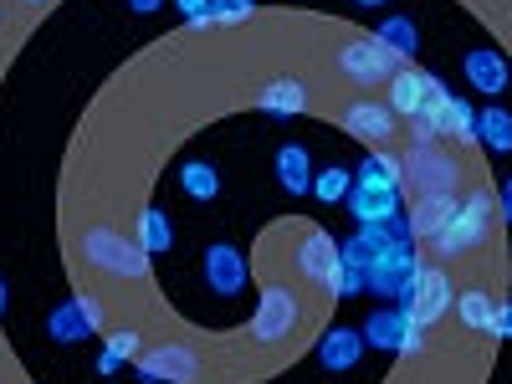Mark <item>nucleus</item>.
<instances>
[{"instance_id":"obj_1","label":"nucleus","mask_w":512,"mask_h":384,"mask_svg":"<svg viewBox=\"0 0 512 384\" xmlns=\"http://www.w3.org/2000/svg\"><path fill=\"white\" fill-rule=\"evenodd\" d=\"M492 221H497V195H492V190L456 195L451 216H446V226H441V236H436L431 246H436L441 256H466V251L487 246V236H492Z\"/></svg>"},{"instance_id":"obj_2","label":"nucleus","mask_w":512,"mask_h":384,"mask_svg":"<svg viewBox=\"0 0 512 384\" xmlns=\"http://www.w3.org/2000/svg\"><path fill=\"white\" fill-rule=\"evenodd\" d=\"M405 185L420 200H456L461 190V164L436 149V139H415L405 149Z\"/></svg>"},{"instance_id":"obj_3","label":"nucleus","mask_w":512,"mask_h":384,"mask_svg":"<svg viewBox=\"0 0 512 384\" xmlns=\"http://www.w3.org/2000/svg\"><path fill=\"white\" fill-rule=\"evenodd\" d=\"M82 256H88L98 272L118 277V282H144L149 277V251L134 236H118L113 226H88V236H82Z\"/></svg>"},{"instance_id":"obj_4","label":"nucleus","mask_w":512,"mask_h":384,"mask_svg":"<svg viewBox=\"0 0 512 384\" xmlns=\"http://www.w3.org/2000/svg\"><path fill=\"white\" fill-rule=\"evenodd\" d=\"M364 344L379 349V354H400V359H415L425 349V328L415 323V313L405 303H390V308H374L364 318Z\"/></svg>"},{"instance_id":"obj_5","label":"nucleus","mask_w":512,"mask_h":384,"mask_svg":"<svg viewBox=\"0 0 512 384\" xmlns=\"http://www.w3.org/2000/svg\"><path fill=\"white\" fill-rule=\"evenodd\" d=\"M297 323H303V303H297V292L272 282V287H262V297H256V313H251L246 333L262 349H272V344H282V338L297 333Z\"/></svg>"},{"instance_id":"obj_6","label":"nucleus","mask_w":512,"mask_h":384,"mask_svg":"<svg viewBox=\"0 0 512 384\" xmlns=\"http://www.w3.org/2000/svg\"><path fill=\"white\" fill-rule=\"evenodd\" d=\"M415 282H420V262H415V241H390V251L369 267V292L384 297V303H405L415 297Z\"/></svg>"},{"instance_id":"obj_7","label":"nucleus","mask_w":512,"mask_h":384,"mask_svg":"<svg viewBox=\"0 0 512 384\" xmlns=\"http://www.w3.org/2000/svg\"><path fill=\"white\" fill-rule=\"evenodd\" d=\"M338 72H344L354 88H379V82H390L400 72V57L390 47H379L374 36H354L338 47Z\"/></svg>"},{"instance_id":"obj_8","label":"nucleus","mask_w":512,"mask_h":384,"mask_svg":"<svg viewBox=\"0 0 512 384\" xmlns=\"http://www.w3.org/2000/svg\"><path fill=\"white\" fill-rule=\"evenodd\" d=\"M93 333H103V303L88 297V292L67 297V303H57L47 313V338L52 344H82V338H93Z\"/></svg>"},{"instance_id":"obj_9","label":"nucleus","mask_w":512,"mask_h":384,"mask_svg":"<svg viewBox=\"0 0 512 384\" xmlns=\"http://www.w3.org/2000/svg\"><path fill=\"white\" fill-rule=\"evenodd\" d=\"M134 374L144 384H195L200 379V359L185 344H159V349L134 359Z\"/></svg>"},{"instance_id":"obj_10","label":"nucleus","mask_w":512,"mask_h":384,"mask_svg":"<svg viewBox=\"0 0 512 384\" xmlns=\"http://www.w3.org/2000/svg\"><path fill=\"white\" fill-rule=\"evenodd\" d=\"M297 272H303L308 282H318L328 297H338V272H344V262H338V241L313 226L303 236V246H297Z\"/></svg>"},{"instance_id":"obj_11","label":"nucleus","mask_w":512,"mask_h":384,"mask_svg":"<svg viewBox=\"0 0 512 384\" xmlns=\"http://www.w3.org/2000/svg\"><path fill=\"white\" fill-rule=\"evenodd\" d=\"M436 93H446L436 72L405 67V72H395V77H390V98H384V103H390V113H395V118H415V113H420L425 103H431Z\"/></svg>"},{"instance_id":"obj_12","label":"nucleus","mask_w":512,"mask_h":384,"mask_svg":"<svg viewBox=\"0 0 512 384\" xmlns=\"http://www.w3.org/2000/svg\"><path fill=\"white\" fill-rule=\"evenodd\" d=\"M205 282H210V292H216V297H241L246 282H251L246 256L236 246H226V241L205 246Z\"/></svg>"},{"instance_id":"obj_13","label":"nucleus","mask_w":512,"mask_h":384,"mask_svg":"<svg viewBox=\"0 0 512 384\" xmlns=\"http://www.w3.org/2000/svg\"><path fill=\"white\" fill-rule=\"evenodd\" d=\"M451 303H456V287H451V277H446L441 267H420V282H415V297H410V313H415V323H420V328L441 323V318L451 313Z\"/></svg>"},{"instance_id":"obj_14","label":"nucleus","mask_w":512,"mask_h":384,"mask_svg":"<svg viewBox=\"0 0 512 384\" xmlns=\"http://www.w3.org/2000/svg\"><path fill=\"white\" fill-rule=\"evenodd\" d=\"M395 113H390V103H379V98H354L349 108H344V128L354 139H364V144H390L395 139Z\"/></svg>"},{"instance_id":"obj_15","label":"nucleus","mask_w":512,"mask_h":384,"mask_svg":"<svg viewBox=\"0 0 512 384\" xmlns=\"http://www.w3.org/2000/svg\"><path fill=\"white\" fill-rule=\"evenodd\" d=\"M461 72H466V82H472L477 93H487V98H502V93H507V82H512V67H507V57H502V52H492V47L466 52Z\"/></svg>"},{"instance_id":"obj_16","label":"nucleus","mask_w":512,"mask_h":384,"mask_svg":"<svg viewBox=\"0 0 512 384\" xmlns=\"http://www.w3.org/2000/svg\"><path fill=\"white\" fill-rule=\"evenodd\" d=\"M390 226H384V221H369V226H359L344 246H338V262H344V267H359V272H369L374 262H379V256L384 251H390Z\"/></svg>"},{"instance_id":"obj_17","label":"nucleus","mask_w":512,"mask_h":384,"mask_svg":"<svg viewBox=\"0 0 512 384\" xmlns=\"http://www.w3.org/2000/svg\"><path fill=\"white\" fill-rule=\"evenodd\" d=\"M354 185L405 195V159H400V154H384V149L364 154V159H359V169H354Z\"/></svg>"},{"instance_id":"obj_18","label":"nucleus","mask_w":512,"mask_h":384,"mask_svg":"<svg viewBox=\"0 0 512 384\" xmlns=\"http://www.w3.org/2000/svg\"><path fill=\"white\" fill-rule=\"evenodd\" d=\"M364 333L359 328H328L323 333V344H318V364L323 369H333V374H344V369H354L359 359H364Z\"/></svg>"},{"instance_id":"obj_19","label":"nucleus","mask_w":512,"mask_h":384,"mask_svg":"<svg viewBox=\"0 0 512 384\" xmlns=\"http://www.w3.org/2000/svg\"><path fill=\"white\" fill-rule=\"evenodd\" d=\"M256 108L267 118H297V113H308V88L297 77H272L267 88L256 93Z\"/></svg>"},{"instance_id":"obj_20","label":"nucleus","mask_w":512,"mask_h":384,"mask_svg":"<svg viewBox=\"0 0 512 384\" xmlns=\"http://www.w3.org/2000/svg\"><path fill=\"white\" fill-rule=\"evenodd\" d=\"M313 154L303 149V144H282L277 149V185L287 190V195H313Z\"/></svg>"},{"instance_id":"obj_21","label":"nucleus","mask_w":512,"mask_h":384,"mask_svg":"<svg viewBox=\"0 0 512 384\" xmlns=\"http://www.w3.org/2000/svg\"><path fill=\"white\" fill-rule=\"evenodd\" d=\"M344 205H349L354 226H369V221H390L395 210H400V195H390V190H364V185H354Z\"/></svg>"},{"instance_id":"obj_22","label":"nucleus","mask_w":512,"mask_h":384,"mask_svg":"<svg viewBox=\"0 0 512 384\" xmlns=\"http://www.w3.org/2000/svg\"><path fill=\"white\" fill-rule=\"evenodd\" d=\"M477 139H482L487 154H512V113L502 103L477 108Z\"/></svg>"},{"instance_id":"obj_23","label":"nucleus","mask_w":512,"mask_h":384,"mask_svg":"<svg viewBox=\"0 0 512 384\" xmlns=\"http://www.w3.org/2000/svg\"><path fill=\"white\" fill-rule=\"evenodd\" d=\"M374 41H379V47H390L400 62H415V57H420V26H415L410 16H390V21H379Z\"/></svg>"},{"instance_id":"obj_24","label":"nucleus","mask_w":512,"mask_h":384,"mask_svg":"<svg viewBox=\"0 0 512 384\" xmlns=\"http://www.w3.org/2000/svg\"><path fill=\"white\" fill-rule=\"evenodd\" d=\"M451 313H456V323H461V328L487 333V328H492V313H497V303H492V292H482V287H466V292H456Z\"/></svg>"},{"instance_id":"obj_25","label":"nucleus","mask_w":512,"mask_h":384,"mask_svg":"<svg viewBox=\"0 0 512 384\" xmlns=\"http://www.w3.org/2000/svg\"><path fill=\"white\" fill-rule=\"evenodd\" d=\"M477 134V108L466 98H446L436 113V139H472Z\"/></svg>"},{"instance_id":"obj_26","label":"nucleus","mask_w":512,"mask_h":384,"mask_svg":"<svg viewBox=\"0 0 512 384\" xmlns=\"http://www.w3.org/2000/svg\"><path fill=\"white\" fill-rule=\"evenodd\" d=\"M180 190H185L190 200L210 205V200L221 195V169H216V164H205V159H190V164H180Z\"/></svg>"},{"instance_id":"obj_27","label":"nucleus","mask_w":512,"mask_h":384,"mask_svg":"<svg viewBox=\"0 0 512 384\" xmlns=\"http://www.w3.org/2000/svg\"><path fill=\"white\" fill-rule=\"evenodd\" d=\"M139 354H144L139 333H134V328H118V333H108V349L98 354V374H103V379H113L123 364H134Z\"/></svg>"},{"instance_id":"obj_28","label":"nucleus","mask_w":512,"mask_h":384,"mask_svg":"<svg viewBox=\"0 0 512 384\" xmlns=\"http://www.w3.org/2000/svg\"><path fill=\"white\" fill-rule=\"evenodd\" d=\"M134 241H139L149 256H159V251L175 246V221H169L159 205H149V210H144V221H139V236H134Z\"/></svg>"},{"instance_id":"obj_29","label":"nucleus","mask_w":512,"mask_h":384,"mask_svg":"<svg viewBox=\"0 0 512 384\" xmlns=\"http://www.w3.org/2000/svg\"><path fill=\"white\" fill-rule=\"evenodd\" d=\"M349 190H354V169H344V164L318 169V175H313V195H318V200H328V205L349 200Z\"/></svg>"},{"instance_id":"obj_30","label":"nucleus","mask_w":512,"mask_h":384,"mask_svg":"<svg viewBox=\"0 0 512 384\" xmlns=\"http://www.w3.org/2000/svg\"><path fill=\"white\" fill-rule=\"evenodd\" d=\"M251 11H256V0H210V21H226V26L246 21Z\"/></svg>"},{"instance_id":"obj_31","label":"nucleus","mask_w":512,"mask_h":384,"mask_svg":"<svg viewBox=\"0 0 512 384\" xmlns=\"http://www.w3.org/2000/svg\"><path fill=\"white\" fill-rule=\"evenodd\" d=\"M175 11L190 21V31H205V26H216L210 21V0H175Z\"/></svg>"},{"instance_id":"obj_32","label":"nucleus","mask_w":512,"mask_h":384,"mask_svg":"<svg viewBox=\"0 0 512 384\" xmlns=\"http://www.w3.org/2000/svg\"><path fill=\"white\" fill-rule=\"evenodd\" d=\"M492 338H512V303H497V313H492V328H487Z\"/></svg>"},{"instance_id":"obj_33","label":"nucleus","mask_w":512,"mask_h":384,"mask_svg":"<svg viewBox=\"0 0 512 384\" xmlns=\"http://www.w3.org/2000/svg\"><path fill=\"white\" fill-rule=\"evenodd\" d=\"M497 210H502V221L512 226V175L502 180V195H497Z\"/></svg>"},{"instance_id":"obj_34","label":"nucleus","mask_w":512,"mask_h":384,"mask_svg":"<svg viewBox=\"0 0 512 384\" xmlns=\"http://www.w3.org/2000/svg\"><path fill=\"white\" fill-rule=\"evenodd\" d=\"M164 6V0H128V11H134V16H154Z\"/></svg>"},{"instance_id":"obj_35","label":"nucleus","mask_w":512,"mask_h":384,"mask_svg":"<svg viewBox=\"0 0 512 384\" xmlns=\"http://www.w3.org/2000/svg\"><path fill=\"white\" fill-rule=\"evenodd\" d=\"M6 303H11V287H6V277H0V318H6Z\"/></svg>"},{"instance_id":"obj_36","label":"nucleus","mask_w":512,"mask_h":384,"mask_svg":"<svg viewBox=\"0 0 512 384\" xmlns=\"http://www.w3.org/2000/svg\"><path fill=\"white\" fill-rule=\"evenodd\" d=\"M354 6H364V11H369V6H390V0H354Z\"/></svg>"},{"instance_id":"obj_37","label":"nucleus","mask_w":512,"mask_h":384,"mask_svg":"<svg viewBox=\"0 0 512 384\" xmlns=\"http://www.w3.org/2000/svg\"><path fill=\"white\" fill-rule=\"evenodd\" d=\"M21 6H47V0H21Z\"/></svg>"}]
</instances>
